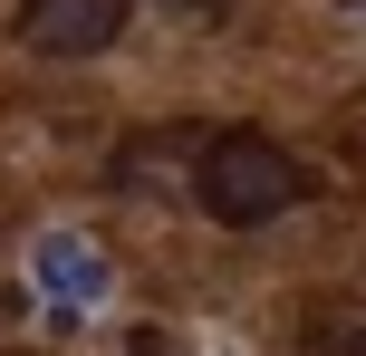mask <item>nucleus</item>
Masks as SVG:
<instances>
[{"mask_svg": "<svg viewBox=\"0 0 366 356\" xmlns=\"http://www.w3.org/2000/svg\"><path fill=\"white\" fill-rule=\"evenodd\" d=\"M193 203L212 212L222 231H260L290 203H309V164H290L270 135H222V145H202V164H193Z\"/></svg>", "mask_w": 366, "mask_h": 356, "instance_id": "1", "label": "nucleus"}, {"mask_svg": "<svg viewBox=\"0 0 366 356\" xmlns=\"http://www.w3.org/2000/svg\"><path fill=\"white\" fill-rule=\"evenodd\" d=\"M29 280H39V299L58 308V327H77V318H87V308L116 289V270H107V250H97L87 231H39Z\"/></svg>", "mask_w": 366, "mask_h": 356, "instance_id": "2", "label": "nucleus"}, {"mask_svg": "<svg viewBox=\"0 0 366 356\" xmlns=\"http://www.w3.org/2000/svg\"><path fill=\"white\" fill-rule=\"evenodd\" d=\"M126 29V0H19V39L49 58H97Z\"/></svg>", "mask_w": 366, "mask_h": 356, "instance_id": "3", "label": "nucleus"}, {"mask_svg": "<svg viewBox=\"0 0 366 356\" xmlns=\"http://www.w3.org/2000/svg\"><path fill=\"white\" fill-rule=\"evenodd\" d=\"M164 10H193V19H212V10H232V0H164Z\"/></svg>", "mask_w": 366, "mask_h": 356, "instance_id": "4", "label": "nucleus"}]
</instances>
